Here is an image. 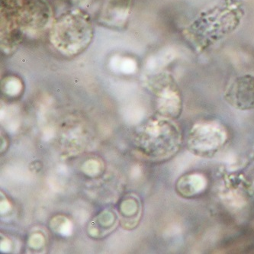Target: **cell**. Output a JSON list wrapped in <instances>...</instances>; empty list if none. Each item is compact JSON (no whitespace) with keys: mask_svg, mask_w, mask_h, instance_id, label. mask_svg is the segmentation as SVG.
<instances>
[{"mask_svg":"<svg viewBox=\"0 0 254 254\" xmlns=\"http://www.w3.org/2000/svg\"><path fill=\"white\" fill-rule=\"evenodd\" d=\"M94 37L93 24L87 14L71 10L61 15L52 25L50 42L63 56L80 55L89 48Z\"/></svg>","mask_w":254,"mask_h":254,"instance_id":"cell-1","label":"cell"},{"mask_svg":"<svg viewBox=\"0 0 254 254\" xmlns=\"http://www.w3.org/2000/svg\"><path fill=\"white\" fill-rule=\"evenodd\" d=\"M136 142L137 147L146 155L161 160L178 152L182 137L174 123L165 119H154L137 129Z\"/></svg>","mask_w":254,"mask_h":254,"instance_id":"cell-2","label":"cell"},{"mask_svg":"<svg viewBox=\"0 0 254 254\" xmlns=\"http://www.w3.org/2000/svg\"><path fill=\"white\" fill-rule=\"evenodd\" d=\"M228 133L222 125L217 122H203L191 128L187 141L191 154L202 158H211L224 147Z\"/></svg>","mask_w":254,"mask_h":254,"instance_id":"cell-3","label":"cell"},{"mask_svg":"<svg viewBox=\"0 0 254 254\" xmlns=\"http://www.w3.org/2000/svg\"><path fill=\"white\" fill-rule=\"evenodd\" d=\"M148 86L155 96L159 114L168 119L178 118L182 111L181 96L172 76L167 73L152 76Z\"/></svg>","mask_w":254,"mask_h":254,"instance_id":"cell-4","label":"cell"},{"mask_svg":"<svg viewBox=\"0 0 254 254\" xmlns=\"http://www.w3.org/2000/svg\"><path fill=\"white\" fill-rule=\"evenodd\" d=\"M227 103L238 110L254 109V76L245 75L235 79L225 95Z\"/></svg>","mask_w":254,"mask_h":254,"instance_id":"cell-5","label":"cell"},{"mask_svg":"<svg viewBox=\"0 0 254 254\" xmlns=\"http://www.w3.org/2000/svg\"><path fill=\"white\" fill-rule=\"evenodd\" d=\"M131 4L132 0H106L101 12V23L109 28H123L128 20Z\"/></svg>","mask_w":254,"mask_h":254,"instance_id":"cell-6","label":"cell"},{"mask_svg":"<svg viewBox=\"0 0 254 254\" xmlns=\"http://www.w3.org/2000/svg\"><path fill=\"white\" fill-rule=\"evenodd\" d=\"M206 179L198 174H189L182 177L177 183V189L180 195L189 198L199 195L206 187Z\"/></svg>","mask_w":254,"mask_h":254,"instance_id":"cell-7","label":"cell"}]
</instances>
